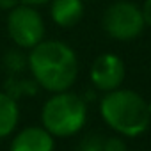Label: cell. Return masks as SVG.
Returning <instances> with one entry per match:
<instances>
[{"label":"cell","instance_id":"cell-7","mask_svg":"<svg viewBox=\"0 0 151 151\" xmlns=\"http://www.w3.org/2000/svg\"><path fill=\"white\" fill-rule=\"evenodd\" d=\"M53 135L43 126H27L11 140L9 151H53Z\"/></svg>","mask_w":151,"mask_h":151},{"label":"cell","instance_id":"cell-2","mask_svg":"<svg viewBox=\"0 0 151 151\" xmlns=\"http://www.w3.org/2000/svg\"><path fill=\"white\" fill-rule=\"evenodd\" d=\"M100 114L107 126L124 137H137L151 124V107L132 89H114L100 101Z\"/></svg>","mask_w":151,"mask_h":151},{"label":"cell","instance_id":"cell-1","mask_svg":"<svg viewBox=\"0 0 151 151\" xmlns=\"http://www.w3.org/2000/svg\"><path fill=\"white\" fill-rule=\"evenodd\" d=\"M27 68L39 87L48 93H60L77 82L78 57L64 41L43 39L29 50Z\"/></svg>","mask_w":151,"mask_h":151},{"label":"cell","instance_id":"cell-16","mask_svg":"<svg viewBox=\"0 0 151 151\" xmlns=\"http://www.w3.org/2000/svg\"><path fill=\"white\" fill-rule=\"evenodd\" d=\"M84 2H93V0H84Z\"/></svg>","mask_w":151,"mask_h":151},{"label":"cell","instance_id":"cell-13","mask_svg":"<svg viewBox=\"0 0 151 151\" xmlns=\"http://www.w3.org/2000/svg\"><path fill=\"white\" fill-rule=\"evenodd\" d=\"M140 9H142V16H144L146 27H151V0H144V4L140 6Z\"/></svg>","mask_w":151,"mask_h":151},{"label":"cell","instance_id":"cell-6","mask_svg":"<svg viewBox=\"0 0 151 151\" xmlns=\"http://www.w3.org/2000/svg\"><path fill=\"white\" fill-rule=\"evenodd\" d=\"M126 77V68L119 55L116 53H101L98 55L89 69V78L94 89L101 93H110L114 89H119Z\"/></svg>","mask_w":151,"mask_h":151},{"label":"cell","instance_id":"cell-4","mask_svg":"<svg viewBox=\"0 0 151 151\" xmlns=\"http://www.w3.org/2000/svg\"><path fill=\"white\" fill-rule=\"evenodd\" d=\"M101 27L105 34L116 41H133L142 36L146 23L139 4L130 0H116L105 7Z\"/></svg>","mask_w":151,"mask_h":151},{"label":"cell","instance_id":"cell-3","mask_svg":"<svg viewBox=\"0 0 151 151\" xmlns=\"http://www.w3.org/2000/svg\"><path fill=\"white\" fill-rule=\"evenodd\" d=\"M87 121V105L77 93H52L41 110L43 128L53 137H71L78 133Z\"/></svg>","mask_w":151,"mask_h":151},{"label":"cell","instance_id":"cell-9","mask_svg":"<svg viewBox=\"0 0 151 151\" xmlns=\"http://www.w3.org/2000/svg\"><path fill=\"white\" fill-rule=\"evenodd\" d=\"M18 119H20V109L16 100L9 93L0 91V139H6L14 132Z\"/></svg>","mask_w":151,"mask_h":151},{"label":"cell","instance_id":"cell-12","mask_svg":"<svg viewBox=\"0 0 151 151\" xmlns=\"http://www.w3.org/2000/svg\"><path fill=\"white\" fill-rule=\"evenodd\" d=\"M103 151H128L126 144L119 137H110L103 140Z\"/></svg>","mask_w":151,"mask_h":151},{"label":"cell","instance_id":"cell-10","mask_svg":"<svg viewBox=\"0 0 151 151\" xmlns=\"http://www.w3.org/2000/svg\"><path fill=\"white\" fill-rule=\"evenodd\" d=\"M6 66L16 73V71H22L25 66H27V55H23L20 50H11L7 55H6Z\"/></svg>","mask_w":151,"mask_h":151},{"label":"cell","instance_id":"cell-11","mask_svg":"<svg viewBox=\"0 0 151 151\" xmlns=\"http://www.w3.org/2000/svg\"><path fill=\"white\" fill-rule=\"evenodd\" d=\"M78 151H103V139L98 135H89L82 140Z\"/></svg>","mask_w":151,"mask_h":151},{"label":"cell","instance_id":"cell-8","mask_svg":"<svg viewBox=\"0 0 151 151\" xmlns=\"http://www.w3.org/2000/svg\"><path fill=\"white\" fill-rule=\"evenodd\" d=\"M50 18L57 27L71 29L78 25L86 14L84 0H50Z\"/></svg>","mask_w":151,"mask_h":151},{"label":"cell","instance_id":"cell-5","mask_svg":"<svg viewBox=\"0 0 151 151\" xmlns=\"http://www.w3.org/2000/svg\"><path fill=\"white\" fill-rule=\"evenodd\" d=\"M6 29H7L9 39L20 50L34 48L37 43L45 39V34H46L43 14L37 11V7L29 4H18L7 13Z\"/></svg>","mask_w":151,"mask_h":151},{"label":"cell","instance_id":"cell-14","mask_svg":"<svg viewBox=\"0 0 151 151\" xmlns=\"http://www.w3.org/2000/svg\"><path fill=\"white\" fill-rule=\"evenodd\" d=\"M18 4H22L20 0H0V11H11L13 7H16Z\"/></svg>","mask_w":151,"mask_h":151},{"label":"cell","instance_id":"cell-15","mask_svg":"<svg viewBox=\"0 0 151 151\" xmlns=\"http://www.w3.org/2000/svg\"><path fill=\"white\" fill-rule=\"evenodd\" d=\"M22 4H29V6H34V7H39V6H45L48 4L50 0H20Z\"/></svg>","mask_w":151,"mask_h":151}]
</instances>
